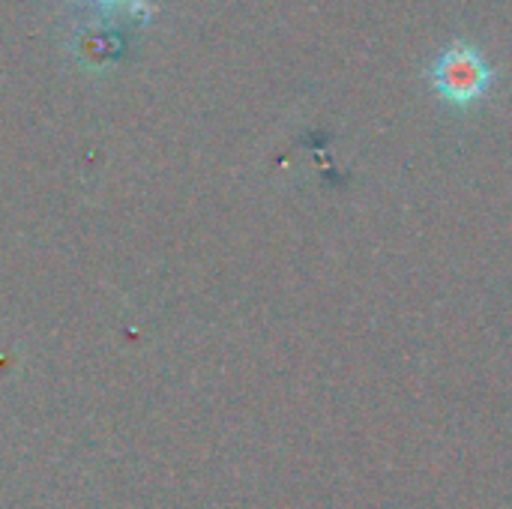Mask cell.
<instances>
[{"instance_id":"6da1fadb","label":"cell","mask_w":512,"mask_h":509,"mask_svg":"<svg viewBox=\"0 0 512 509\" xmlns=\"http://www.w3.org/2000/svg\"><path fill=\"white\" fill-rule=\"evenodd\" d=\"M495 72L489 60L468 42H453L432 66L435 90L453 105H471L486 96Z\"/></svg>"},{"instance_id":"7a4b0ae2","label":"cell","mask_w":512,"mask_h":509,"mask_svg":"<svg viewBox=\"0 0 512 509\" xmlns=\"http://www.w3.org/2000/svg\"><path fill=\"white\" fill-rule=\"evenodd\" d=\"M96 3H102V6H126L132 12H138L144 6V0H96Z\"/></svg>"}]
</instances>
